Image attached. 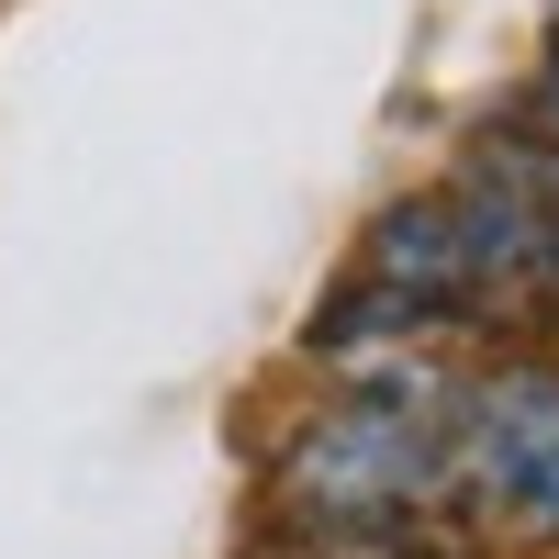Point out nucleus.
I'll use <instances>...</instances> for the list:
<instances>
[{"mask_svg": "<svg viewBox=\"0 0 559 559\" xmlns=\"http://www.w3.org/2000/svg\"><path fill=\"white\" fill-rule=\"evenodd\" d=\"M537 123H548V146H559V45H548V68H537Z\"/></svg>", "mask_w": 559, "mask_h": 559, "instance_id": "2", "label": "nucleus"}, {"mask_svg": "<svg viewBox=\"0 0 559 559\" xmlns=\"http://www.w3.org/2000/svg\"><path fill=\"white\" fill-rule=\"evenodd\" d=\"M448 515L492 548H559V358L448 381Z\"/></svg>", "mask_w": 559, "mask_h": 559, "instance_id": "1", "label": "nucleus"}]
</instances>
